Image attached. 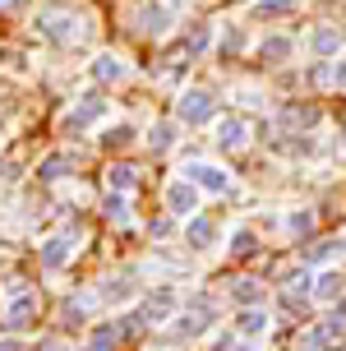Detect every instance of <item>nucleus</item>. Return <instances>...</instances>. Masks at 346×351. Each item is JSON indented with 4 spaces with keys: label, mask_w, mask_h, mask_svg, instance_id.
Masks as SVG:
<instances>
[{
    "label": "nucleus",
    "mask_w": 346,
    "mask_h": 351,
    "mask_svg": "<svg viewBox=\"0 0 346 351\" xmlns=\"http://www.w3.org/2000/svg\"><path fill=\"white\" fill-rule=\"evenodd\" d=\"M185 241H190L194 250H208L217 241V227H212L208 217H190V222H185Z\"/></svg>",
    "instance_id": "13"
},
{
    "label": "nucleus",
    "mask_w": 346,
    "mask_h": 351,
    "mask_svg": "<svg viewBox=\"0 0 346 351\" xmlns=\"http://www.w3.org/2000/svg\"><path fill=\"white\" fill-rule=\"evenodd\" d=\"M323 79H328L332 88H346V60H337L332 70H323Z\"/></svg>",
    "instance_id": "31"
},
{
    "label": "nucleus",
    "mask_w": 346,
    "mask_h": 351,
    "mask_svg": "<svg viewBox=\"0 0 346 351\" xmlns=\"http://www.w3.org/2000/svg\"><path fill=\"white\" fill-rule=\"evenodd\" d=\"M69 167H74V158H69V153H55V158L42 162V171H37V176H42V180H60Z\"/></svg>",
    "instance_id": "22"
},
{
    "label": "nucleus",
    "mask_w": 346,
    "mask_h": 351,
    "mask_svg": "<svg viewBox=\"0 0 346 351\" xmlns=\"http://www.w3.org/2000/svg\"><path fill=\"white\" fill-rule=\"evenodd\" d=\"M282 121L291 125V130H314V125H319V111H314V106H291Z\"/></svg>",
    "instance_id": "19"
},
{
    "label": "nucleus",
    "mask_w": 346,
    "mask_h": 351,
    "mask_svg": "<svg viewBox=\"0 0 346 351\" xmlns=\"http://www.w3.org/2000/svg\"><path fill=\"white\" fill-rule=\"evenodd\" d=\"M42 351H69V347H65V342H55V337H51V342H42Z\"/></svg>",
    "instance_id": "35"
},
{
    "label": "nucleus",
    "mask_w": 346,
    "mask_h": 351,
    "mask_svg": "<svg viewBox=\"0 0 346 351\" xmlns=\"http://www.w3.org/2000/svg\"><path fill=\"white\" fill-rule=\"evenodd\" d=\"M240 333H245V337H259V333H268V315L249 305V310L240 315Z\"/></svg>",
    "instance_id": "20"
},
{
    "label": "nucleus",
    "mask_w": 346,
    "mask_h": 351,
    "mask_svg": "<svg viewBox=\"0 0 346 351\" xmlns=\"http://www.w3.org/2000/svg\"><path fill=\"white\" fill-rule=\"evenodd\" d=\"M129 139H134V130H129V125H116V130H106V134H102V148H125Z\"/></svg>",
    "instance_id": "27"
},
{
    "label": "nucleus",
    "mask_w": 346,
    "mask_h": 351,
    "mask_svg": "<svg viewBox=\"0 0 346 351\" xmlns=\"http://www.w3.org/2000/svg\"><path fill=\"white\" fill-rule=\"evenodd\" d=\"M102 213L111 217V222H125V217H129V199H125L121 190H111V199L102 204Z\"/></svg>",
    "instance_id": "23"
},
{
    "label": "nucleus",
    "mask_w": 346,
    "mask_h": 351,
    "mask_svg": "<svg viewBox=\"0 0 346 351\" xmlns=\"http://www.w3.org/2000/svg\"><path fill=\"white\" fill-rule=\"evenodd\" d=\"M240 42H245V37H240V28H226V33H222V42H217L222 60H226V56H236V51H240Z\"/></svg>",
    "instance_id": "29"
},
{
    "label": "nucleus",
    "mask_w": 346,
    "mask_h": 351,
    "mask_svg": "<svg viewBox=\"0 0 346 351\" xmlns=\"http://www.w3.org/2000/svg\"><path fill=\"white\" fill-rule=\"evenodd\" d=\"M166 208H171L175 217H194V208H199L194 180H175V185H166Z\"/></svg>",
    "instance_id": "6"
},
{
    "label": "nucleus",
    "mask_w": 346,
    "mask_h": 351,
    "mask_svg": "<svg viewBox=\"0 0 346 351\" xmlns=\"http://www.w3.org/2000/svg\"><path fill=\"white\" fill-rule=\"evenodd\" d=\"M295 42L291 37H263L259 42V60H268V65H282V60H291Z\"/></svg>",
    "instance_id": "12"
},
{
    "label": "nucleus",
    "mask_w": 346,
    "mask_h": 351,
    "mask_svg": "<svg viewBox=\"0 0 346 351\" xmlns=\"http://www.w3.org/2000/svg\"><path fill=\"white\" fill-rule=\"evenodd\" d=\"M88 74L92 79H102V84H121L125 74H129V65H125V56H116V51H102L92 65H88Z\"/></svg>",
    "instance_id": "8"
},
{
    "label": "nucleus",
    "mask_w": 346,
    "mask_h": 351,
    "mask_svg": "<svg viewBox=\"0 0 346 351\" xmlns=\"http://www.w3.org/2000/svg\"><path fill=\"white\" fill-rule=\"evenodd\" d=\"M310 273H291V282H286V287H291V300H295V291H314V287H310Z\"/></svg>",
    "instance_id": "32"
},
{
    "label": "nucleus",
    "mask_w": 346,
    "mask_h": 351,
    "mask_svg": "<svg viewBox=\"0 0 346 351\" xmlns=\"http://www.w3.org/2000/svg\"><path fill=\"white\" fill-rule=\"evenodd\" d=\"M106 185L125 194L129 185H134V167H125V162H121V167H111V171H106Z\"/></svg>",
    "instance_id": "25"
},
{
    "label": "nucleus",
    "mask_w": 346,
    "mask_h": 351,
    "mask_svg": "<svg viewBox=\"0 0 346 351\" xmlns=\"http://www.w3.org/2000/svg\"><path fill=\"white\" fill-rule=\"evenodd\" d=\"M171 143H175V121H157L153 130H148V148H153V153H166Z\"/></svg>",
    "instance_id": "15"
},
{
    "label": "nucleus",
    "mask_w": 346,
    "mask_h": 351,
    "mask_svg": "<svg viewBox=\"0 0 346 351\" xmlns=\"http://www.w3.org/2000/svg\"><path fill=\"white\" fill-rule=\"evenodd\" d=\"M102 291H106V300H129V296H134V282H129V278H111Z\"/></svg>",
    "instance_id": "26"
},
{
    "label": "nucleus",
    "mask_w": 346,
    "mask_h": 351,
    "mask_svg": "<svg viewBox=\"0 0 346 351\" xmlns=\"http://www.w3.org/2000/svg\"><path fill=\"white\" fill-rule=\"evenodd\" d=\"M286 227H291L295 236H305V231L314 227V213H291V217H286Z\"/></svg>",
    "instance_id": "30"
},
{
    "label": "nucleus",
    "mask_w": 346,
    "mask_h": 351,
    "mask_svg": "<svg viewBox=\"0 0 346 351\" xmlns=\"http://www.w3.org/2000/svg\"><path fill=\"white\" fill-rule=\"evenodd\" d=\"M208 37H212V33H208V28H194V37H190V42H185V56H190V60H199V56L208 51Z\"/></svg>",
    "instance_id": "28"
},
{
    "label": "nucleus",
    "mask_w": 346,
    "mask_h": 351,
    "mask_svg": "<svg viewBox=\"0 0 346 351\" xmlns=\"http://www.w3.org/2000/svg\"><path fill=\"white\" fill-rule=\"evenodd\" d=\"M33 28L37 37H47V42H84L88 37V19L84 14H74V10H60V5H47V10H37L33 19Z\"/></svg>",
    "instance_id": "1"
},
{
    "label": "nucleus",
    "mask_w": 346,
    "mask_h": 351,
    "mask_svg": "<svg viewBox=\"0 0 346 351\" xmlns=\"http://www.w3.org/2000/svg\"><path fill=\"white\" fill-rule=\"evenodd\" d=\"M217 148H226V153H236V148H245V139H249V125L240 121V116H222L217 121Z\"/></svg>",
    "instance_id": "7"
},
{
    "label": "nucleus",
    "mask_w": 346,
    "mask_h": 351,
    "mask_svg": "<svg viewBox=\"0 0 346 351\" xmlns=\"http://www.w3.org/2000/svg\"><path fill=\"white\" fill-rule=\"evenodd\" d=\"M166 28H171V10L166 5H143L138 10V33L143 37H166Z\"/></svg>",
    "instance_id": "9"
},
{
    "label": "nucleus",
    "mask_w": 346,
    "mask_h": 351,
    "mask_svg": "<svg viewBox=\"0 0 346 351\" xmlns=\"http://www.w3.org/2000/svg\"><path fill=\"white\" fill-rule=\"evenodd\" d=\"M116 337H121V328H116V324H102L97 333L88 337V347H84V351H116Z\"/></svg>",
    "instance_id": "17"
},
{
    "label": "nucleus",
    "mask_w": 346,
    "mask_h": 351,
    "mask_svg": "<svg viewBox=\"0 0 346 351\" xmlns=\"http://www.w3.org/2000/svg\"><path fill=\"white\" fill-rule=\"evenodd\" d=\"M0 351H18V337H0Z\"/></svg>",
    "instance_id": "34"
},
{
    "label": "nucleus",
    "mask_w": 346,
    "mask_h": 351,
    "mask_svg": "<svg viewBox=\"0 0 346 351\" xmlns=\"http://www.w3.org/2000/svg\"><path fill=\"white\" fill-rule=\"evenodd\" d=\"M212 111H217V102H212V93H203V88H190V93H180V102H175V116L185 125H203L212 121Z\"/></svg>",
    "instance_id": "2"
},
{
    "label": "nucleus",
    "mask_w": 346,
    "mask_h": 351,
    "mask_svg": "<svg viewBox=\"0 0 346 351\" xmlns=\"http://www.w3.org/2000/svg\"><path fill=\"white\" fill-rule=\"evenodd\" d=\"M286 10H291V0H268L263 5V14H286Z\"/></svg>",
    "instance_id": "33"
},
{
    "label": "nucleus",
    "mask_w": 346,
    "mask_h": 351,
    "mask_svg": "<svg viewBox=\"0 0 346 351\" xmlns=\"http://www.w3.org/2000/svg\"><path fill=\"white\" fill-rule=\"evenodd\" d=\"M342 42H346V33L342 28H314V37H310V47H314V56H337L342 51Z\"/></svg>",
    "instance_id": "11"
},
{
    "label": "nucleus",
    "mask_w": 346,
    "mask_h": 351,
    "mask_svg": "<svg viewBox=\"0 0 346 351\" xmlns=\"http://www.w3.org/2000/svg\"><path fill=\"white\" fill-rule=\"evenodd\" d=\"M65 259H69V236H51V241L42 245V263H47V268H60Z\"/></svg>",
    "instance_id": "16"
},
{
    "label": "nucleus",
    "mask_w": 346,
    "mask_h": 351,
    "mask_svg": "<svg viewBox=\"0 0 346 351\" xmlns=\"http://www.w3.org/2000/svg\"><path fill=\"white\" fill-rule=\"evenodd\" d=\"M231 296L240 300V305H259L263 300V282L259 278H236L231 282Z\"/></svg>",
    "instance_id": "14"
},
{
    "label": "nucleus",
    "mask_w": 346,
    "mask_h": 351,
    "mask_svg": "<svg viewBox=\"0 0 346 351\" xmlns=\"http://www.w3.org/2000/svg\"><path fill=\"white\" fill-rule=\"evenodd\" d=\"M254 250H259V241H254V231H236V236H231V254H236V259H249Z\"/></svg>",
    "instance_id": "24"
},
{
    "label": "nucleus",
    "mask_w": 346,
    "mask_h": 351,
    "mask_svg": "<svg viewBox=\"0 0 346 351\" xmlns=\"http://www.w3.org/2000/svg\"><path fill=\"white\" fill-rule=\"evenodd\" d=\"M342 273H323V278H319V282H314V296H319V300H337V296H342Z\"/></svg>",
    "instance_id": "18"
},
{
    "label": "nucleus",
    "mask_w": 346,
    "mask_h": 351,
    "mask_svg": "<svg viewBox=\"0 0 346 351\" xmlns=\"http://www.w3.org/2000/svg\"><path fill=\"white\" fill-rule=\"evenodd\" d=\"M332 342H337V337H332L328 328H310V333L300 337V342H295V347H300V351H328Z\"/></svg>",
    "instance_id": "21"
},
{
    "label": "nucleus",
    "mask_w": 346,
    "mask_h": 351,
    "mask_svg": "<svg viewBox=\"0 0 346 351\" xmlns=\"http://www.w3.org/2000/svg\"><path fill=\"white\" fill-rule=\"evenodd\" d=\"M102 116H106V97H97V93H84V97L74 102V111L65 116V130H69V134H74V130L84 134L88 125H92V121H102Z\"/></svg>",
    "instance_id": "3"
},
{
    "label": "nucleus",
    "mask_w": 346,
    "mask_h": 351,
    "mask_svg": "<svg viewBox=\"0 0 346 351\" xmlns=\"http://www.w3.org/2000/svg\"><path fill=\"white\" fill-rule=\"evenodd\" d=\"M37 319V300L33 296H18L10 310H5V333H23V328H33Z\"/></svg>",
    "instance_id": "10"
},
{
    "label": "nucleus",
    "mask_w": 346,
    "mask_h": 351,
    "mask_svg": "<svg viewBox=\"0 0 346 351\" xmlns=\"http://www.w3.org/2000/svg\"><path fill=\"white\" fill-rule=\"evenodd\" d=\"M212 315H217V310H212V300H208V296H190V310L180 315V333H185V337L208 333V328H212Z\"/></svg>",
    "instance_id": "4"
},
{
    "label": "nucleus",
    "mask_w": 346,
    "mask_h": 351,
    "mask_svg": "<svg viewBox=\"0 0 346 351\" xmlns=\"http://www.w3.org/2000/svg\"><path fill=\"white\" fill-rule=\"evenodd\" d=\"M185 180H194L199 190H212V194H226L231 190V176L208 167V162H185Z\"/></svg>",
    "instance_id": "5"
}]
</instances>
